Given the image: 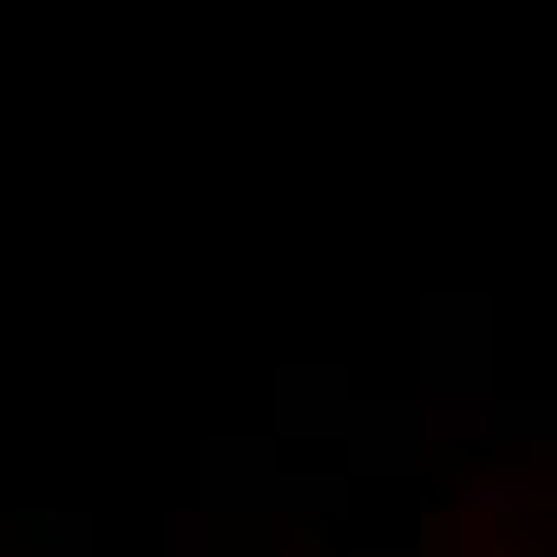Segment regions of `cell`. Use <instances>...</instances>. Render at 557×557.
<instances>
[{
  "instance_id": "1",
  "label": "cell",
  "mask_w": 557,
  "mask_h": 557,
  "mask_svg": "<svg viewBox=\"0 0 557 557\" xmlns=\"http://www.w3.org/2000/svg\"><path fill=\"white\" fill-rule=\"evenodd\" d=\"M467 512H503V521H512V512H530V484L521 475H475L467 484Z\"/></svg>"
}]
</instances>
